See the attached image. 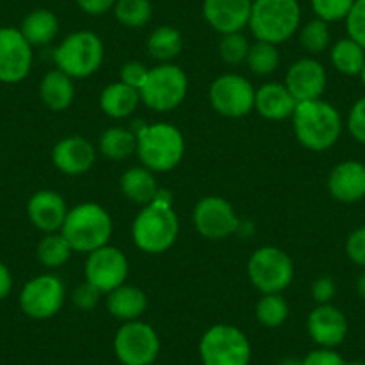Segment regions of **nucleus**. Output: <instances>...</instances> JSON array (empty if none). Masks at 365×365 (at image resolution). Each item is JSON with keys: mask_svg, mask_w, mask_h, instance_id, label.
Wrapping results in <instances>:
<instances>
[{"mask_svg": "<svg viewBox=\"0 0 365 365\" xmlns=\"http://www.w3.org/2000/svg\"><path fill=\"white\" fill-rule=\"evenodd\" d=\"M52 160H54V165L61 172L77 175L86 172L93 165L96 150H93V147H91L88 140L81 138V136H72V138L61 140L54 147Z\"/></svg>", "mask_w": 365, "mask_h": 365, "instance_id": "412c9836", "label": "nucleus"}, {"mask_svg": "<svg viewBox=\"0 0 365 365\" xmlns=\"http://www.w3.org/2000/svg\"><path fill=\"white\" fill-rule=\"evenodd\" d=\"M308 333L319 346L331 349L346 339V315L331 304H319L308 317Z\"/></svg>", "mask_w": 365, "mask_h": 365, "instance_id": "a211bd4d", "label": "nucleus"}, {"mask_svg": "<svg viewBox=\"0 0 365 365\" xmlns=\"http://www.w3.org/2000/svg\"><path fill=\"white\" fill-rule=\"evenodd\" d=\"M287 315H289V307L279 294H265L258 301L256 317L267 328H278L285 322Z\"/></svg>", "mask_w": 365, "mask_h": 365, "instance_id": "2f4dec72", "label": "nucleus"}, {"mask_svg": "<svg viewBox=\"0 0 365 365\" xmlns=\"http://www.w3.org/2000/svg\"><path fill=\"white\" fill-rule=\"evenodd\" d=\"M147 76H149V70L142 65V63H125L120 70V79L122 83L128 84V86L135 88V90L140 91V88L143 86V83L147 81Z\"/></svg>", "mask_w": 365, "mask_h": 365, "instance_id": "ea45409f", "label": "nucleus"}, {"mask_svg": "<svg viewBox=\"0 0 365 365\" xmlns=\"http://www.w3.org/2000/svg\"><path fill=\"white\" fill-rule=\"evenodd\" d=\"M149 365H156V364H149Z\"/></svg>", "mask_w": 365, "mask_h": 365, "instance_id": "603ef678", "label": "nucleus"}, {"mask_svg": "<svg viewBox=\"0 0 365 365\" xmlns=\"http://www.w3.org/2000/svg\"><path fill=\"white\" fill-rule=\"evenodd\" d=\"M115 16L125 27H143L153 16V6L149 0H117L113 6Z\"/></svg>", "mask_w": 365, "mask_h": 365, "instance_id": "7c9ffc66", "label": "nucleus"}, {"mask_svg": "<svg viewBox=\"0 0 365 365\" xmlns=\"http://www.w3.org/2000/svg\"><path fill=\"white\" fill-rule=\"evenodd\" d=\"M101 290L96 289L91 283H84V285L77 287L76 292H73L72 299L76 303V307H79L81 310H91L96 307L97 301H99Z\"/></svg>", "mask_w": 365, "mask_h": 365, "instance_id": "79ce46f5", "label": "nucleus"}, {"mask_svg": "<svg viewBox=\"0 0 365 365\" xmlns=\"http://www.w3.org/2000/svg\"><path fill=\"white\" fill-rule=\"evenodd\" d=\"M128 278V259L124 252L115 247H104L91 251L86 262L88 283L101 292H111L124 285Z\"/></svg>", "mask_w": 365, "mask_h": 365, "instance_id": "4468645a", "label": "nucleus"}, {"mask_svg": "<svg viewBox=\"0 0 365 365\" xmlns=\"http://www.w3.org/2000/svg\"><path fill=\"white\" fill-rule=\"evenodd\" d=\"M312 296L319 304H329L335 296V283L331 278H319L312 287Z\"/></svg>", "mask_w": 365, "mask_h": 365, "instance_id": "c03bdc74", "label": "nucleus"}, {"mask_svg": "<svg viewBox=\"0 0 365 365\" xmlns=\"http://www.w3.org/2000/svg\"><path fill=\"white\" fill-rule=\"evenodd\" d=\"M178 217L170 208V194L158 192L156 199L145 206L133 226L135 244L145 252H163L178 238Z\"/></svg>", "mask_w": 365, "mask_h": 365, "instance_id": "f257e3e1", "label": "nucleus"}, {"mask_svg": "<svg viewBox=\"0 0 365 365\" xmlns=\"http://www.w3.org/2000/svg\"><path fill=\"white\" fill-rule=\"evenodd\" d=\"M59 29L58 19L48 9H36L24 19L20 33L33 45H47L56 38Z\"/></svg>", "mask_w": 365, "mask_h": 365, "instance_id": "a878e982", "label": "nucleus"}, {"mask_svg": "<svg viewBox=\"0 0 365 365\" xmlns=\"http://www.w3.org/2000/svg\"><path fill=\"white\" fill-rule=\"evenodd\" d=\"M160 351L156 331L145 322H128L115 336V353L124 365L154 364Z\"/></svg>", "mask_w": 365, "mask_h": 365, "instance_id": "9d476101", "label": "nucleus"}, {"mask_svg": "<svg viewBox=\"0 0 365 365\" xmlns=\"http://www.w3.org/2000/svg\"><path fill=\"white\" fill-rule=\"evenodd\" d=\"M113 231L111 217L97 205H79L66 213L61 235L72 251L91 252L104 247Z\"/></svg>", "mask_w": 365, "mask_h": 365, "instance_id": "20e7f679", "label": "nucleus"}, {"mask_svg": "<svg viewBox=\"0 0 365 365\" xmlns=\"http://www.w3.org/2000/svg\"><path fill=\"white\" fill-rule=\"evenodd\" d=\"M27 213H29L31 222L38 230L45 233H56L63 227L68 212H66V205L61 195L51 190H41L31 197Z\"/></svg>", "mask_w": 365, "mask_h": 365, "instance_id": "aec40b11", "label": "nucleus"}, {"mask_svg": "<svg viewBox=\"0 0 365 365\" xmlns=\"http://www.w3.org/2000/svg\"><path fill=\"white\" fill-rule=\"evenodd\" d=\"M328 188L340 202H356L365 197V165L360 161H344L331 170Z\"/></svg>", "mask_w": 365, "mask_h": 365, "instance_id": "6ab92c4d", "label": "nucleus"}, {"mask_svg": "<svg viewBox=\"0 0 365 365\" xmlns=\"http://www.w3.org/2000/svg\"><path fill=\"white\" fill-rule=\"evenodd\" d=\"M101 150L110 160H124L136 150V135L122 128H111L101 136Z\"/></svg>", "mask_w": 365, "mask_h": 365, "instance_id": "c756f323", "label": "nucleus"}, {"mask_svg": "<svg viewBox=\"0 0 365 365\" xmlns=\"http://www.w3.org/2000/svg\"><path fill=\"white\" fill-rule=\"evenodd\" d=\"M194 222L199 233L212 240L230 237L238 230V219L233 208L222 197H205L194 212Z\"/></svg>", "mask_w": 365, "mask_h": 365, "instance_id": "2eb2a0df", "label": "nucleus"}, {"mask_svg": "<svg viewBox=\"0 0 365 365\" xmlns=\"http://www.w3.org/2000/svg\"><path fill=\"white\" fill-rule=\"evenodd\" d=\"M33 65V48L20 29L0 27V83H20Z\"/></svg>", "mask_w": 365, "mask_h": 365, "instance_id": "f8f14e48", "label": "nucleus"}, {"mask_svg": "<svg viewBox=\"0 0 365 365\" xmlns=\"http://www.w3.org/2000/svg\"><path fill=\"white\" fill-rule=\"evenodd\" d=\"M140 91L120 83L110 84L101 96V106L104 113L113 118H125L136 110L140 103Z\"/></svg>", "mask_w": 365, "mask_h": 365, "instance_id": "b1692460", "label": "nucleus"}, {"mask_svg": "<svg viewBox=\"0 0 365 365\" xmlns=\"http://www.w3.org/2000/svg\"><path fill=\"white\" fill-rule=\"evenodd\" d=\"M299 40L301 45L304 47V51L312 52V54L326 51V47L329 45L328 24L321 19L312 20V22H308L307 26L301 29Z\"/></svg>", "mask_w": 365, "mask_h": 365, "instance_id": "f704fd0d", "label": "nucleus"}, {"mask_svg": "<svg viewBox=\"0 0 365 365\" xmlns=\"http://www.w3.org/2000/svg\"><path fill=\"white\" fill-rule=\"evenodd\" d=\"M122 192L125 194V197L131 199L136 205H150V202L156 199L158 195V187L156 179L150 174L147 168L135 167L131 170L125 172L120 179Z\"/></svg>", "mask_w": 365, "mask_h": 365, "instance_id": "bb28decb", "label": "nucleus"}, {"mask_svg": "<svg viewBox=\"0 0 365 365\" xmlns=\"http://www.w3.org/2000/svg\"><path fill=\"white\" fill-rule=\"evenodd\" d=\"M356 290H358V294H360L361 299H365V272L361 274L360 278H358V282H356Z\"/></svg>", "mask_w": 365, "mask_h": 365, "instance_id": "de8ad7c7", "label": "nucleus"}, {"mask_svg": "<svg viewBox=\"0 0 365 365\" xmlns=\"http://www.w3.org/2000/svg\"><path fill=\"white\" fill-rule=\"evenodd\" d=\"M147 48L153 58L160 59V61H170L175 56L181 52L182 48V38L178 29L174 27H158L147 41Z\"/></svg>", "mask_w": 365, "mask_h": 365, "instance_id": "c85d7f7f", "label": "nucleus"}, {"mask_svg": "<svg viewBox=\"0 0 365 365\" xmlns=\"http://www.w3.org/2000/svg\"><path fill=\"white\" fill-rule=\"evenodd\" d=\"M292 117L297 140L307 149L326 150L340 138L342 120L339 111L324 101L299 103Z\"/></svg>", "mask_w": 365, "mask_h": 365, "instance_id": "f03ea898", "label": "nucleus"}, {"mask_svg": "<svg viewBox=\"0 0 365 365\" xmlns=\"http://www.w3.org/2000/svg\"><path fill=\"white\" fill-rule=\"evenodd\" d=\"M76 2L88 15H104L113 8L117 0H76Z\"/></svg>", "mask_w": 365, "mask_h": 365, "instance_id": "a18cd8bd", "label": "nucleus"}, {"mask_svg": "<svg viewBox=\"0 0 365 365\" xmlns=\"http://www.w3.org/2000/svg\"><path fill=\"white\" fill-rule=\"evenodd\" d=\"M11 272H9V269L4 263H0V301L4 299V297H8V294L11 292Z\"/></svg>", "mask_w": 365, "mask_h": 365, "instance_id": "49530a36", "label": "nucleus"}, {"mask_svg": "<svg viewBox=\"0 0 365 365\" xmlns=\"http://www.w3.org/2000/svg\"><path fill=\"white\" fill-rule=\"evenodd\" d=\"M252 0H205L202 13L210 26L222 34L240 33L249 26Z\"/></svg>", "mask_w": 365, "mask_h": 365, "instance_id": "f3484780", "label": "nucleus"}, {"mask_svg": "<svg viewBox=\"0 0 365 365\" xmlns=\"http://www.w3.org/2000/svg\"><path fill=\"white\" fill-rule=\"evenodd\" d=\"M40 96L45 106L52 111L66 110L73 101L72 79L61 70H52L41 81Z\"/></svg>", "mask_w": 365, "mask_h": 365, "instance_id": "5701e85b", "label": "nucleus"}, {"mask_svg": "<svg viewBox=\"0 0 365 365\" xmlns=\"http://www.w3.org/2000/svg\"><path fill=\"white\" fill-rule=\"evenodd\" d=\"M103 41L90 31H79L61 41L54 52V61L68 77H88L103 63Z\"/></svg>", "mask_w": 365, "mask_h": 365, "instance_id": "423d86ee", "label": "nucleus"}, {"mask_svg": "<svg viewBox=\"0 0 365 365\" xmlns=\"http://www.w3.org/2000/svg\"><path fill=\"white\" fill-rule=\"evenodd\" d=\"M72 247L63 235L48 233L38 245V258L47 267H59L70 258Z\"/></svg>", "mask_w": 365, "mask_h": 365, "instance_id": "473e14b6", "label": "nucleus"}, {"mask_svg": "<svg viewBox=\"0 0 365 365\" xmlns=\"http://www.w3.org/2000/svg\"><path fill=\"white\" fill-rule=\"evenodd\" d=\"M255 106L262 117L270 118V120H282V118L294 115L297 103L290 96L287 86L278 83H270L256 91Z\"/></svg>", "mask_w": 365, "mask_h": 365, "instance_id": "4be33fe9", "label": "nucleus"}, {"mask_svg": "<svg viewBox=\"0 0 365 365\" xmlns=\"http://www.w3.org/2000/svg\"><path fill=\"white\" fill-rule=\"evenodd\" d=\"M347 129L356 142L365 143V97L358 99L347 117Z\"/></svg>", "mask_w": 365, "mask_h": 365, "instance_id": "58836bf2", "label": "nucleus"}, {"mask_svg": "<svg viewBox=\"0 0 365 365\" xmlns=\"http://www.w3.org/2000/svg\"><path fill=\"white\" fill-rule=\"evenodd\" d=\"M347 256L351 258V262H354L356 265L365 267V226L358 227L353 233L349 235L346 244Z\"/></svg>", "mask_w": 365, "mask_h": 365, "instance_id": "a19ab883", "label": "nucleus"}, {"mask_svg": "<svg viewBox=\"0 0 365 365\" xmlns=\"http://www.w3.org/2000/svg\"><path fill=\"white\" fill-rule=\"evenodd\" d=\"M147 299L145 294L136 287L120 285L118 289L111 290L108 296V310L111 315L124 321H133L145 312Z\"/></svg>", "mask_w": 365, "mask_h": 365, "instance_id": "393cba45", "label": "nucleus"}, {"mask_svg": "<svg viewBox=\"0 0 365 365\" xmlns=\"http://www.w3.org/2000/svg\"><path fill=\"white\" fill-rule=\"evenodd\" d=\"M249 278L263 294H279L290 285L294 267L289 256L278 247H262L249 259Z\"/></svg>", "mask_w": 365, "mask_h": 365, "instance_id": "1a4fd4ad", "label": "nucleus"}, {"mask_svg": "<svg viewBox=\"0 0 365 365\" xmlns=\"http://www.w3.org/2000/svg\"><path fill=\"white\" fill-rule=\"evenodd\" d=\"M331 63L340 73L360 76L365 65V48L353 38H342L331 48Z\"/></svg>", "mask_w": 365, "mask_h": 365, "instance_id": "cd10ccee", "label": "nucleus"}, {"mask_svg": "<svg viewBox=\"0 0 365 365\" xmlns=\"http://www.w3.org/2000/svg\"><path fill=\"white\" fill-rule=\"evenodd\" d=\"M205 365H249L251 346L244 333L235 326L219 324L205 333L201 340Z\"/></svg>", "mask_w": 365, "mask_h": 365, "instance_id": "0eeeda50", "label": "nucleus"}, {"mask_svg": "<svg viewBox=\"0 0 365 365\" xmlns=\"http://www.w3.org/2000/svg\"><path fill=\"white\" fill-rule=\"evenodd\" d=\"M249 54V43L245 36L240 33L224 34L222 41H220V58L230 65H240L242 61L247 59Z\"/></svg>", "mask_w": 365, "mask_h": 365, "instance_id": "e433bc0d", "label": "nucleus"}, {"mask_svg": "<svg viewBox=\"0 0 365 365\" xmlns=\"http://www.w3.org/2000/svg\"><path fill=\"white\" fill-rule=\"evenodd\" d=\"M346 365H365L364 361H346Z\"/></svg>", "mask_w": 365, "mask_h": 365, "instance_id": "3c124183", "label": "nucleus"}, {"mask_svg": "<svg viewBox=\"0 0 365 365\" xmlns=\"http://www.w3.org/2000/svg\"><path fill=\"white\" fill-rule=\"evenodd\" d=\"M303 365H346V361L333 349L322 347V349L312 351L303 360Z\"/></svg>", "mask_w": 365, "mask_h": 365, "instance_id": "37998d69", "label": "nucleus"}, {"mask_svg": "<svg viewBox=\"0 0 365 365\" xmlns=\"http://www.w3.org/2000/svg\"><path fill=\"white\" fill-rule=\"evenodd\" d=\"M136 150L147 168L165 172L181 161L185 142L181 133L170 124H140L136 129Z\"/></svg>", "mask_w": 365, "mask_h": 365, "instance_id": "39448f33", "label": "nucleus"}, {"mask_svg": "<svg viewBox=\"0 0 365 365\" xmlns=\"http://www.w3.org/2000/svg\"><path fill=\"white\" fill-rule=\"evenodd\" d=\"M247 65L258 76H267L272 73L274 70L278 68L279 56L276 47L272 43H265V41H256L252 47H249L247 54Z\"/></svg>", "mask_w": 365, "mask_h": 365, "instance_id": "72a5a7b5", "label": "nucleus"}, {"mask_svg": "<svg viewBox=\"0 0 365 365\" xmlns=\"http://www.w3.org/2000/svg\"><path fill=\"white\" fill-rule=\"evenodd\" d=\"M349 38L365 48V0H354L353 8L346 19Z\"/></svg>", "mask_w": 365, "mask_h": 365, "instance_id": "4c0bfd02", "label": "nucleus"}, {"mask_svg": "<svg viewBox=\"0 0 365 365\" xmlns=\"http://www.w3.org/2000/svg\"><path fill=\"white\" fill-rule=\"evenodd\" d=\"M65 299L63 283L56 276H38L24 287L20 294V307L33 319H48L59 312Z\"/></svg>", "mask_w": 365, "mask_h": 365, "instance_id": "ddd939ff", "label": "nucleus"}, {"mask_svg": "<svg viewBox=\"0 0 365 365\" xmlns=\"http://www.w3.org/2000/svg\"><path fill=\"white\" fill-rule=\"evenodd\" d=\"M353 4L354 0H312L314 13L326 24L346 20Z\"/></svg>", "mask_w": 365, "mask_h": 365, "instance_id": "c9c22d12", "label": "nucleus"}, {"mask_svg": "<svg viewBox=\"0 0 365 365\" xmlns=\"http://www.w3.org/2000/svg\"><path fill=\"white\" fill-rule=\"evenodd\" d=\"M326 88V70L319 61L304 58L294 63L287 73V90L296 103L317 101Z\"/></svg>", "mask_w": 365, "mask_h": 365, "instance_id": "dca6fc26", "label": "nucleus"}, {"mask_svg": "<svg viewBox=\"0 0 365 365\" xmlns=\"http://www.w3.org/2000/svg\"><path fill=\"white\" fill-rule=\"evenodd\" d=\"M255 88L247 79L235 73H226L212 84L210 99L213 108L224 117H245L255 106Z\"/></svg>", "mask_w": 365, "mask_h": 365, "instance_id": "9b49d317", "label": "nucleus"}, {"mask_svg": "<svg viewBox=\"0 0 365 365\" xmlns=\"http://www.w3.org/2000/svg\"><path fill=\"white\" fill-rule=\"evenodd\" d=\"M301 8L297 0H255L249 27L258 41L278 45L297 31Z\"/></svg>", "mask_w": 365, "mask_h": 365, "instance_id": "7ed1b4c3", "label": "nucleus"}, {"mask_svg": "<svg viewBox=\"0 0 365 365\" xmlns=\"http://www.w3.org/2000/svg\"><path fill=\"white\" fill-rule=\"evenodd\" d=\"M187 88V76L179 66L161 65L149 70L147 81L140 88V97L153 110L168 111L182 103Z\"/></svg>", "mask_w": 365, "mask_h": 365, "instance_id": "6e6552de", "label": "nucleus"}, {"mask_svg": "<svg viewBox=\"0 0 365 365\" xmlns=\"http://www.w3.org/2000/svg\"><path fill=\"white\" fill-rule=\"evenodd\" d=\"M279 365H303V360H285Z\"/></svg>", "mask_w": 365, "mask_h": 365, "instance_id": "09e8293b", "label": "nucleus"}, {"mask_svg": "<svg viewBox=\"0 0 365 365\" xmlns=\"http://www.w3.org/2000/svg\"><path fill=\"white\" fill-rule=\"evenodd\" d=\"M360 77H361V83H364V86H365V65H364V68H361Z\"/></svg>", "mask_w": 365, "mask_h": 365, "instance_id": "8fccbe9b", "label": "nucleus"}]
</instances>
